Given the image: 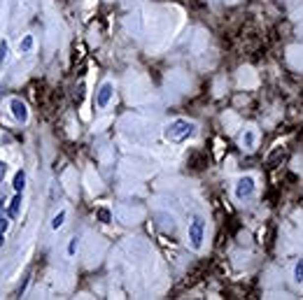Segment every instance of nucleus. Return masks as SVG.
Wrapping results in <instances>:
<instances>
[{"mask_svg": "<svg viewBox=\"0 0 303 300\" xmlns=\"http://www.w3.org/2000/svg\"><path fill=\"white\" fill-rule=\"evenodd\" d=\"M196 133V126L191 124V121H187V119H175L173 124L166 128V140H170V142H184V140H189L191 135Z\"/></svg>", "mask_w": 303, "mask_h": 300, "instance_id": "obj_1", "label": "nucleus"}, {"mask_svg": "<svg viewBox=\"0 0 303 300\" xmlns=\"http://www.w3.org/2000/svg\"><path fill=\"white\" fill-rule=\"evenodd\" d=\"M203 240H205V219L203 217H194L191 223H189V245L191 249H201L203 247Z\"/></svg>", "mask_w": 303, "mask_h": 300, "instance_id": "obj_2", "label": "nucleus"}, {"mask_svg": "<svg viewBox=\"0 0 303 300\" xmlns=\"http://www.w3.org/2000/svg\"><path fill=\"white\" fill-rule=\"evenodd\" d=\"M254 189H257V184H254V177H241L238 182H236V198L238 200H245V198H250L252 193H254Z\"/></svg>", "mask_w": 303, "mask_h": 300, "instance_id": "obj_3", "label": "nucleus"}, {"mask_svg": "<svg viewBox=\"0 0 303 300\" xmlns=\"http://www.w3.org/2000/svg\"><path fill=\"white\" fill-rule=\"evenodd\" d=\"M112 93H115V86H112L110 82H105V84L100 86V91H98V98H96L98 107H107V103L112 100Z\"/></svg>", "mask_w": 303, "mask_h": 300, "instance_id": "obj_4", "label": "nucleus"}, {"mask_svg": "<svg viewBox=\"0 0 303 300\" xmlns=\"http://www.w3.org/2000/svg\"><path fill=\"white\" fill-rule=\"evenodd\" d=\"M12 109H14V116H17L19 121H26L28 112H26V105H24L21 100H12Z\"/></svg>", "mask_w": 303, "mask_h": 300, "instance_id": "obj_5", "label": "nucleus"}, {"mask_svg": "<svg viewBox=\"0 0 303 300\" xmlns=\"http://www.w3.org/2000/svg\"><path fill=\"white\" fill-rule=\"evenodd\" d=\"M294 284H303V258H299L296 261V265H294Z\"/></svg>", "mask_w": 303, "mask_h": 300, "instance_id": "obj_6", "label": "nucleus"}, {"mask_svg": "<svg viewBox=\"0 0 303 300\" xmlns=\"http://www.w3.org/2000/svg\"><path fill=\"white\" fill-rule=\"evenodd\" d=\"M24 184H26V175L19 170L17 175H14V189H17V191H21V189H24Z\"/></svg>", "mask_w": 303, "mask_h": 300, "instance_id": "obj_7", "label": "nucleus"}, {"mask_svg": "<svg viewBox=\"0 0 303 300\" xmlns=\"http://www.w3.org/2000/svg\"><path fill=\"white\" fill-rule=\"evenodd\" d=\"M19 203H21V195H17V198L12 200V205H9V217H12V219L19 214Z\"/></svg>", "mask_w": 303, "mask_h": 300, "instance_id": "obj_8", "label": "nucleus"}, {"mask_svg": "<svg viewBox=\"0 0 303 300\" xmlns=\"http://www.w3.org/2000/svg\"><path fill=\"white\" fill-rule=\"evenodd\" d=\"M63 221H65V212H59L56 217H54V221H52V228H61Z\"/></svg>", "mask_w": 303, "mask_h": 300, "instance_id": "obj_9", "label": "nucleus"}, {"mask_svg": "<svg viewBox=\"0 0 303 300\" xmlns=\"http://www.w3.org/2000/svg\"><path fill=\"white\" fill-rule=\"evenodd\" d=\"M242 144H247V149H252V144H254V133H247V135L242 137Z\"/></svg>", "mask_w": 303, "mask_h": 300, "instance_id": "obj_10", "label": "nucleus"}, {"mask_svg": "<svg viewBox=\"0 0 303 300\" xmlns=\"http://www.w3.org/2000/svg\"><path fill=\"white\" fill-rule=\"evenodd\" d=\"M98 219L103 221V223H110V219H112V217H110V212H107V210H98Z\"/></svg>", "mask_w": 303, "mask_h": 300, "instance_id": "obj_11", "label": "nucleus"}, {"mask_svg": "<svg viewBox=\"0 0 303 300\" xmlns=\"http://www.w3.org/2000/svg\"><path fill=\"white\" fill-rule=\"evenodd\" d=\"M5 56H7V42L2 40V42H0V63L5 61Z\"/></svg>", "mask_w": 303, "mask_h": 300, "instance_id": "obj_12", "label": "nucleus"}, {"mask_svg": "<svg viewBox=\"0 0 303 300\" xmlns=\"http://www.w3.org/2000/svg\"><path fill=\"white\" fill-rule=\"evenodd\" d=\"M30 44H33V37H26V40L21 42V49H24V52H28V49H30Z\"/></svg>", "mask_w": 303, "mask_h": 300, "instance_id": "obj_13", "label": "nucleus"}, {"mask_svg": "<svg viewBox=\"0 0 303 300\" xmlns=\"http://www.w3.org/2000/svg\"><path fill=\"white\" fill-rule=\"evenodd\" d=\"M7 230V221H5V217H0V235Z\"/></svg>", "mask_w": 303, "mask_h": 300, "instance_id": "obj_14", "label": "nucleus"}, {"mask_svg": "<svg viewBox=\"0 0 303 300\" xmlns=\"http://www.w3.org/2000/svg\"><path fill=\"white\" fill-rule=\"evenodd\" d=\"M5 170H7V168H5V163H2V161H0V179H2V177H5Z\"/></svg>", "mask_w": 303, "mask_h": 300, "instance_id": "obj_15", "label": "nucleus"}, {"mask_svg": "<svg viewBox=\"0 0 303 300\" xmlns=\"http://www.w3.org/2000/svg\"><path fill=\"white\" fill-rule=\"evenodd\" d=\"M0 217H2V203H0Z\"/></svg>", "mask_w": 303, "mask_h": 300, "instance_id": "obj_16", "label": "nucleus"}]
</instances>
